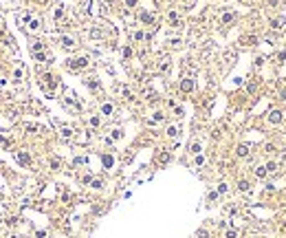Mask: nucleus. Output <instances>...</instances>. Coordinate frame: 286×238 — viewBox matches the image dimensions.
Returning a JSON list of instances; mask_svg holds the SVG:
<instances>
[{"mask_svg":"<svg viewBox=\"0 0 286 238\" xmlns=\"http://www.w3.org/2000/svg\"><path fill=\"white\" fill-rule=\"evenodd\" d=\"M178 132H181L178 126H170V128H168V137H178Z\"/></svg>","mask_w":286,"mask_h":238,"instance_id":"obj_23","label":"nucleus"},{"mask_svg":"<svg viewBox=\"0 0 286 238\" xmlns=\"http://www.w3.org/2000/svg\"><path fill=\"white\" fill-rule=\"evenodd\" d=\"M112 163H114V161H112V157H110V154H106V157H104V165H106V168H112Z\"/></svg>","mask_w":286,"mask_h":238,"instance_id":"obj_29","label":"nucleus"},{"mask_svg":"<svg viewBox=\"0 0 286 238\" xmlns=\"http://www.w3.org/2000/svg\"><path fill=\"white\" fill-rule=\"evenodd\" d=\"M132 38L139 42V40H143V38H145V33H143V31H134V33H132Z\"/></svg>","mask_w":286,"mask_h":238,"instance_id":"obj_32","label":"nucleus"},{"mask_svg":"<svg viewBox=\"0 0 286 238\" xmlns=\"http://www.w3.org/2000/svg\"><path fill=\"white\" fill-rule=\"evenodd\" d=\"M40 84L44 86V90L49 93V95H51V93L55 90V86H57V82H55V77H53L51 73H44V75H42V82H40Z\"/></svg>","mask_w":286,"mask_h":238,"instance_id":"obj_1","label":"nucleus"},{"mask_svg":"<svg viewBox=\"0 0 286 238\" xmlns=\"http://www.w3.org/2000/svg\"><path fill=\"white\" fill-rule=\"evenodd\" d=\"M126 5H128V7H134V5H136V0H126Z\"/></svg>","mask_w":286,"mask_h":238,"instance_id":"obj_37","label":"nucleus"},{"mask_svg":"<svg viewBox=\"0 0 286 238\" xmlns=\"http://www.w3.org/2000/svg\"><path fill=\"white\" fill-rule=\"evenodd\" d=\"M139 20L143 22V25H152V22H154V16H152L150 11H141V13H139Z\"/></svg>","mask_w":286,"mask_h":238,"instance_id":"obj_8","label":"nucleus"},{"mask_svg":"<svg viewBox=\"0 0 286 238\" xmlns=\"http://www.w3.org/2000/svg\"><path fill=\"white\" fill-rule=\"evenodd\" d=\"M200 150H203V146H200V141H194L192 146H189V152L192 154H200Z\"/></svg>","mask_w":286,"mask_h":238,"instance_id":"obj_20","label":"nucleus"},{"mask_svg":"<svg viewBox=\"0 0 286 238\" xmlns=\"http://www.w3.org/2000/svg\"><path fill=\"white\" fill-rule=\"evenodd\" d=\"M238 236H240V231H238V229H225V238H238Z\"/></svg>","mask_w":286,"mask_h":238,"instance_id":"obj_21","label":"nucleus"},{"mask_svg":"<svg viewBox=\"0 0 286 238\" xmlns=\"http://www.w3.org/2000/svg\"><path fill=\"white\" fill-rule=\"evenodd\" d=\"M16 157H18V161H20L22 165H29V163H31V157H29L27 152H18Z\"/></svg>","mask_w":286,"mask_h":238,"instance_id":"obj_16","label":"nucleus"},{"mask_svg":"<svg viewBox=\"0 0 286 238\" xmlns=\"http://www.w3.org/2000/svg\"><path fill=\"white\" fill-rule=\"evenodd\" d=\"M88 124H90L92 128H97V126L101 124V119H99V117H90V119H88Z\"/></svg>","mask_w":286,"mask_h":238,"instance_id":"obj_26","label":"nucleus"},{"mask_svg":"<svg viewBox=\"0 0 286 238\" xmlns=\"http://www.w3.org/2000/svg\"><path fill=\"white\" fill-rule=\"evenodd\" d=\"M181 88H183L185 93L194 90V80H192V77H183V82H181Z\"/></svg>","mask_w":286,"mask_h":238,"instance_id":"obj_9","label":"nucleus"},{"mask_svg":"<svg viewBox=\"0 0 286 238\" xmlns=\"http://www.w3.org/2000/svg\"><path fill=\"white\" fill-rule=\"evenodd\" d=\"M57 128H60V135H62V137H64L66 141H68L70 137H73V130H70L68 126H64V124H57Z\"/></svg>","mask_w":286,"mask_h":238,"instance_id":"obj_11","label":"nucleus"},{"mask_svg":"<svg viewBox=\"0 0 286 238\" xmlns=\"http://www.w3.org/2000/svg\"><path fill=\"white\" fill-rule=\"evenodd\" d=\"M66 64H68V68H70V71H84V68H88V57H77V60H68Z\"/></svg>","mask_w":286,"mask_h":238,"instance_id":"obj_2","label":"nucleus"},{"mask_svg":"<svg viewBox=\"0 0 286 238\" xmlns=\"http://www.w3.org/2000/svg\"><path fill=\"white\" fill-rule=\"evenodd\" d=\"M227 190H229V187H227V183H220V185H218V192H220V194H225Z\"/></svg>","mask_w":286,"mask_h":238,"instance_id":"obj_33","label":"nucleus"},{"mask_svg":"<svg viewBox=\"0 0 286 238\" xmlns=\"http://www.w3.org/2000/svg\"><path fill=\"white\" fill-rule=\"evenodd\" d=\"M112 112H114V106H112L110 102H106V104H101V115H104V117H110Z\"/></svg>","mask_w":286,"mask_h":238,"instance_id":"obj_13","label":"nucleus"},{"mask_svg":"<svg viewBox=\"0 0 286 238\" xmlns=\"http://www.w3.org/2000/svg\"><path fill=\"white\" fill-rule=\"evenodd\" d=\"M90 185H92L95 190H101V187H104V183H101L99 179H90Z\"/></svg>","mask_w":286,"mask_h":238,"instance_id":"obj_25","label":"nucleus"},{"mask_svg":"<svg viewBox=\"0 0 286 238\" xmlns=\"http://www.w3.org/2000/svg\"><path fill=\"white\" fill-rule=\"evenodd\" d=\"M168 20L172 22L174 27H181V18H178V11H170V13H168Z\"/></svg>","mask_w":286,"mask_h":238,"instance_id":"obj_14","label":"nucleus"},{"mask_svg":"<svg viewBox=\"0 0 286 238\" xmlns=\"http://www.w3.org/2000/svg\"><path fill=\"white\" fill-rule=\"evenodd\" d=\"M233 18H235V13H233L231 9H225V13L220 16V22H222V25H229V22H231Z\"/></svg>","mask_w":286,"mask_h":238,"instance_id":"obj_10","label":"nucleus"},{"mask_svg":"<svg viewBox=\"0 0 286 238\" xmlns=\"http://www.w3.org/2000/svg\"><path fill=\"white\" fill-rule=\"evenodd\" d=\"M40 2H44V0H40Z\"/></svg>","mask_w":286,"mask_h":238,"instance_id":"obj_40","label":"nucleus"},{"mask_svg":"<svg viewBox=\"0 0 286 238\" xmlns=\"http://www.w3.org/2000/svg\"><path fill=\"white\" fill-rule=\"evenodd\" d=\"M60 44L64 46V49H75V46H77V42L73 40V38H70V35H60Z\"/></svg>","mask_w":286,"mask_h":238,"instance_id":"obj_5","label":"nucleus"},{"mask_svg":"<svg viewBox=\"0 0 286 238\" xmlns=\"http://www.w3.org/2000/svg\"><path fill=\"white\" fill-rule=\"evenodd\" d=\"M264 150H266V152H269V154H273V152H275V146H273V144H269V146H266V148H264Z\"/></svg>","mask_w":286,"mask_h":238,"instance_id":"obj_35","label":"nucleus"},{"mask_svg":"<svg viewBox=\"0 0 286 238\" xmlns=\"http://www.w3.org/2000/svg\"><path fill=\"white\" fill-rule=\"evenodd\" d=\"M266 170H269V174H273V172H277V163H275V161H271V163L266 165Z\"/></svg>","mask_w":286,"mask_h":238,"instance_id":"obj_27","label":"nucleus"},{"mask_svg":"<svg viewBox=\"0 0 286 238\" xmlns=\"http://www.w3.org/2000/svg\"><path fill=\"white\" fill-rule=\"evenodd\" d=\"M196 238H207V231H205V229H200V231L196 234Z\"/></svg>","mask_w":286,"mask_h":238,"instance_id":"obj_36","label":"nucleus"},{"mask_svg":"<svg viewBox=\"0 0 286 238\" xmlns=\"http://www.w3.org/2000/svg\"><path fill=\"white\" fill-rule=\"evenodd\" d=\"M194 163L198 165V168H200V165H205V157H203V154H196V159H194Z\"/></svg>","mask_w":286,"mask_h":238,"instance_id":"obj_30","label":"nucleus"},{"mask_svg":"<svg viewBox=\"0 0 286 238\" xmlns=\"http://www.w3.org/2000/svg\"><path fill=\"white\" fill-rule=\"evenodd\" d=\"M2 20H5V18H2V13H0V25H2Z\"/></svg>","mask_w":286,"mask_h":238,"instance_id":"obj_39","label":"nucleus"},{"mask_svg":"<svg viewBox=\"0 0 286 238\" xmlns=\"http://www.w3.org/2000/svg\"><path fill=\"white\" fill-rule=\"evenodd\" d=\"M161 121H163V112H154L148 124H150V126H156V124H161Z\"/></svg>","mask_w":286,"mask_h":238,"instance_id":"obj_17","label":"nucleus"},{"mask_svg":"<svg viewBox=\"0 0 286 238\" xmlns=\"http://www.w3.org/2000/svg\"><path fill=\"white\" fill-rule=\"evenodd\" d=\"M269 121L271 124H279L282 121V110H271L269 112Z\"/></svg>","mask_w":286,"mask_h":238,"instance_id":"obj_12","label":"nucleus"},{"mask_svg":"<svg viewBox=\"0 0 286 238\" xmlns=\"http://www.w3.org/2000/svg\"><path fill=\"white\" fill-rule=\"evenodd\" d=\"M168 44L172 46V49H181V46H183V40H181V38H170Z\"/></svg>","mask_w":286,"mask_h":238,"instance_id":"obj_18","label":"nucleus"},{"mask_svg":"<svg viewBox=\"0 0 286 238\" xmlns=\"http://www.w3.org/2000/svg\"><path fill=\"white\" fill-rule=\"evenodd\" d=\"M104 11H106V5L97 2V0H92V2L88 5V13H90V16H99V13H104Z\"/></svg>","mask_w":286,"mask_h":238,"instance_id":"obj_4","label":"nucleus"},{"mask_svg":"<svg viewBox=\"0 0 286 238\" xmlns=\"http://www.w3.org/2000/svg\"><path fill=\"white\" fill-rule=\"evenodd\" d=\"M249 150H251V146H249V144H242V146H238L235 152H238V157H240V159H247V157L251 154Z\"/></svg>","mask_w":286,"mask_h":238,"instance_id":"obj_7","label":"nucleus"},{"mask_svg":"<svg viewBox=\"0 0 286 238\" xmlns=\"http://www.w3.org/2000/svg\"><path fill=\"white\" fill-rule=\"evenodd\" d=\"M64 18V7L60 5V7H55V20H62Z\"/></svg>","mask_w":286,"mask_h":238,"instance_id":"obj_24","label":"nucleus"},{"mask_svg":"<svg viewBox=\"0 0 286 238\" xmlns=\"http://www.w3.org/2000/svg\"><path fill=\"white\" fill-rule=\"evenodd\" d=\"M159 71H161V73H168V71H170V60L168 57L159 62Z\"/></svg>","mask_w":286,"mask_h":238,"instance_id":"obj_19","label":"nucleus"},{"mask_svg":"<svg viewBox=\"0 0 286 238\" xmlns=\"http://www.w3.org/2000/svg\"><path fill=\"white\" fill-rule=\"evenodd\" d=\"M25 130H27V132H42V128L35 126V124H25Z\"/></svg>","mask_w":286,"mask_h":238,"instance_id":"obj_22","label":"nucleus"},{"mask_svg":"<svg viewBox=\"0 0 286 238\" xmlns=\"http://www.w3.org/2000/svg\"><path fill=\"white\" fill-rule=\"evenodd\" d=\"M266 174H269L266 165H257V168H255V176L257 179H266Z\"/></svg>","mask_w":286,"mask_h":238,"instance_id":"obj_15","label":"nucleus"},{"mask_svg":"<svg viewBox=\"0 0 286 238\" xmlns=\"http://www.w3.org/2000/svg\"><path fill=\"white\" fill-rule=\"evenodd\" d=\"M194 2H196V0H183V7L189 9V7H194Z\"/></svg>","mask_w":286,"mask_h":238,"instance_id":"obj_34","label":"nucleus"},{"mask_svg":"<svg viewBox=\"0 0 286 238\" xmlns=\"http://www.w3.org/2000/svg\"><path fill=\"white\" fill-rule=\"evenodd\" d=\"M7 144V139H5V135H0V146H5Z\"/></svg>","mask_w":286,"mask_h":238,"instance_id":"obj_38","label":"nucleus"},{"mask_svg":"<svg viewBox=\"0 0 286 238\" xmlns=\"http://www.w3.org/2000/svg\"><path fill=\"white\" fill-rule=\"evenodd\" d=\"M25 75H27V71H25V64H16V68H13V82L16 84H20L22 80H25Z\"/></svg>","mask_w":286,"mask_h":238,"instance_id":"obj_3","label":"nucleus"},{"mask_svg":"<svg viewBox=\"0 0 286 238\" xmlns=\"http://www.w3.org/2000/svg\"><path fill=\"white\" fill-rule=\"evenodd\" d=\"M40 29H42V20H40V18H31L29 25H27V31L35 33V31H40Z\"/></svg>","mask_w":286,"mask_h":238,"instance_id":"obj_6","label":"nucleus"},{"mask_svg":"<svg viewBox=\"0 0 286 238\" xmlns=\"http://www.w3.org/2000/svg\"><path fill=\"white\" fill-rule=\"evenodd\" d=\"M238 187H240V192H249V183L247 181H240V183H238Z\"/></svg>","mask_w":286,"mask_h":238,"instance_id":"obj_31","label":"nucleus"},{"mask_svg":"<svg viewBox=\"0 0 286 238\" xmlns=\"http://www.w3.org/2000/svg\"><path fill=\"white\" fill-rule=\"evenodd\" d=\"M121 135H123L121 130H119V128H114V130L110 132V139H121Z\"/></svg>","mask_w":286,"mask_h":238,"instance_id":"obj_28","label":"nucleus"}]
</instances>
